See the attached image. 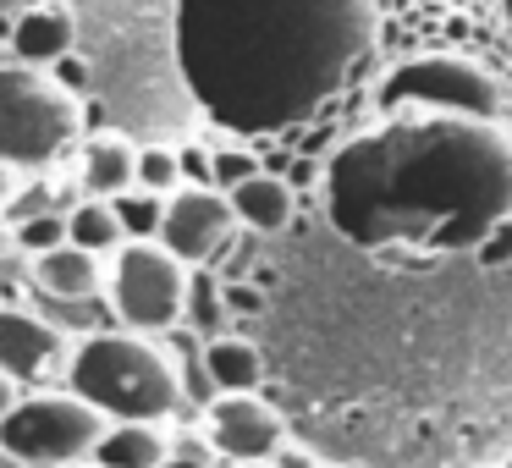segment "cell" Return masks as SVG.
<instances>
[{"label":"cell","instance_id":"1","mask_svg":"<svg viewBox=\"0 0 512 468\" xmlns=\"http://www.w3.org/2000/svg\"><path fill=\"white\" fill-rule=\"evenodd\" d=\"M331 226L358 248H479L512 215V138L501 122L435 105L380 111L325 166Z\"/></svg>","mask_w":512,"mask_h":468},{"label":"cell","instance_id":"2","mask_svg":"<svg viewBox=\"0 0 512 468\" xmlns=\"http://www.w3.org/2000/svg\"><path fill=\"white\" fill-rule=\"evenodd\" d=\"M375 23L380 0H177V67L210 122L281 133L342 94Z\"/></svg>","mask_w":512,"mask_h":468},{"label":"cell","instance_id":"3","mask_svg":"<svg viewBox=\"0 0 512 468\" xmlns=\"http://www.w3.org/2000/svg\"><path fill=\"white\" fill-rule=\"evenodd\" d=\"M67 386L72 397H83L116 424H160L182 408L171 353L155 347L144 331H89L67 364Z\"/></svg>","mask_w":512,"mask_h":468},{"label":"cell","instance_id":"4","mask_svg":"<svg viewBox=\"0 0 512 468\" xmlns=\"http://www.w3.org/2000/svg\"><path fill=\"white\" fill-rule=\"evenodd\" d=\"M83 116L61 78H45V67L0 61V166L39 171L61 160V149L78 138Z\"/></svg>","mask_w":512,"mask_h":468},{"label":"cell","instance_id":"5","mask_svg":"<svg viewBox=\"0 0 512 468\" xmlns=\"http://www.w3.org/2000/svg\"><path fill=\"white\" fill-rule=\"evenodd\" d=\"M105 435V413L83 397H28L12 402L0 419V452L23 468H67L94 452Z\"/></svg>","mask_w":512,"mask_h":468},{"label":"cell","instance_id":"6","mask_svg":"<svg viewBox=\"0 0 512 468\" xmlns=\"http://www.w3.org/2000/svg\"><path fill=\"white\" fill-rule=\"evenodd\" d=\"M182 292H188V265L171 259L166 248L149 243H122L116 248V276H111V309L122 314L127 331L166 336L182 320Z\"/></svg>","mask_w":512,"mask_h":468},{"label":"cell","instance_id":"7","mask_svg":"<svg viewBox=\"0 0 512 468\" xmlns=\"http://www.w3.org/2000/svg\"><path fill=\"white\" fill-rule=\"evenodd\" d=\"M397 105H435V111H463V116L501 122L496 78L485 67H474V61H452V56H419L391 72L380 83V111H397Z\"/></svg>","mask_w":512,"mask_h":468},{"label":"cell","instance_id":"8","mask_svg":"<svg viewBox=\"0 0 512 468\" xmlns=\"http://www.w3.org/2000/svg\"><path fill=\"white\" fill-rule=\"evenodd\" d=\"M237 215L226 204L221 188H171L160 199V248L182 265H210L215 254L226 248Z\"/></svg>","mask_w":512,"mask_h":468},{"label":"cell","instance_id":"9","mask_svg":"<svg viewBox=\"0 0 512 468\" xmlns=\"http://www.w3.org/2000/svg\"><path fill=\"white\" fill-rule=\"evenodd\" d=\"M210 441L226 463H265L281 446V419L270 402L248 397V391H226L210 408Z\"/></svg>","mask_w":512,"mask_h":468},{"label":"cell","instance_id":"10","mask_svg":"<svg viewBox=\"0 0 512 468\" xmlns=\"http://www.w3.org/2000/svg\"><path fill=\"white\" fill-rule=\"evenodd\" d=\"M67 353L61 331L45 320V314L28 309H0V375L12 380H39L56 369V358Z\"/></svg>","mask_w":512,"mask_h":468},{"label":"cell","instance_id":"11","mask_svg":"<svg viewBox=\"0 0 512 468\" xmlns=\"http://www.w3.org/2000/svg\"><path fill=\"white\" fill-rule=\"evenodd\" d=\"M72 45H78V23H72L67 6L45 0V6L12 12V39H6V50H12L23 67H56L61 56H72Z\"/></svg>","mask_w":512,"mask_h":468},{"label":"cell","instance_id":"12","mask_svg":"<svg viewBox=\"0 0 512 468\" xmlns=\"http://www.w3.org/2000/svg\"><path fill=\"white\" fill-rule=\"evenodd\" d=\"M34 287L39 298H89V292H100V254L78 243L45 248V254H34Z\"/></svg>","mask_w":512,"mask_h":468},{"label":"cell","instance_id":"13","mask_svg":"<svg viewBox=\"0 0 512 468\" xmlns=\"http://www.w3.org/2000/svg\"><path fill=\"white\" fill-rule=\"evenodd\" d=\"M226 204H232V215L243 226H254V232H281V226L292 221V188L281 177H270V171H254V177H243L237 188H226Z\"/></svg>","mask_w":512,"mask_h":468},{"label":"cell","instance_id":"14","mask_svg":"<svg viewBox=\"0 0 512 468\" xmlns=\"http://www.w3.org/2000/svg\"><path fill=\"white\" fill-rule=\"evenodd\" d=\"M204 375H210L215 397H226V391H254L259 380H265V364H259V347L243 342V336H210L204 342Z\"/></svg>","mask_w":512,"mask_h":468},{"label":"cell","instance_id":"15","mask_svg":"<svg viewBox=\"0 0 512 468\" xmlns=\"http://www.w3.org/2000/svg\"><path fill=\"white\" fill-rule=\"evenodd\" d=\"M133 155L138 149L127 138H89L83 149V166H78V182L89 199H116V193L133 188Z\"/></svg>","mask_w":512,"mask_h":468},{"label":"cell","instance_id":"16","mask_svg":"<svg viewBox=\"0 0 512 468\" xmlns=\"http://www.w3.org/2000/svg\"><path fill=\"white\" fill-rule=\"evenodd\" d=\"M160 457H166V435L138 419L116 424L94 441V463L100 468H160Z\"/></svg>","mask_w":512,"mask_h":468},{"label":"cell","instance_id":"17","mask_svg":"<svg viewBox=\"0 0 512 468\" xmlns=\"http://www.w3.org/2000/svg\"><path fill=\"white\" fill-rule=\"evenodd\" d=\"M67 243L89 248V254H116L127 237H122V226H116V215H111V199H89V193H83V199L67 210Z\"/></svg>","mask_w":512,"mask_h":468},{"label":"cell","instance_id":"18","mask_svg":"<svg viewBox=\"0 0 512 468\" xmlns=\"http://www.w3.org/2000/svg\"><path fill=\"white\" fill-rule=\"evenodd\" d=\"M171 369H177V397L188 402V408H204V402H215V386H210V375H204V342L199 336H188V331H177L171 325Z\"/></svg>","mask_w":512,"mask_h":468},{"label":"cell","instance_id":"19","mask_svg":"<svg viewBox=\"0 0 512 468\" xmlns=\"http://www.w3.org/2000/svg\"><path fill=\"white\" fill-rule=\"evenodd\" d=\"M182 314H188V325L204 336V342L226 331V298H221V287H215L210 270H193V276H188V292H182Z\"/></svg>","mask_w":512,"mask_h":468},{"label":"cell","instance_id":"20","mask_svg":"<svg viewBox=\"0 0 512 468\" xmlns=\"http://www.w3.org/2000/svg\"><path fill=\"white\" fill-rule=\"evenodd\" d=\"M111 215L122 226L127 243H149L160 232V193H144V188H127L111 199Z\"/></svg>","mask_w":512,"mask_h":468},{"label":"cell","instance_id":"21","mask_svg":"<svg viewBox=\"0 0 512 468\" xmlns=\"http://www.w3.org/2000/svg\"><path fill=\"white\" fill-rule=\"evenodd\" d=\"M133 188H144V193H160V199H166L171 188H182L177 149H160V144L138 149V155H133Z\"/></svg>","mask_w":512,"mask_h":468},{"label":"cell","instance_id":"22","mask_svg":"<svg viewBox=\"0 0 512 468\" xmlns=\"http://www.w3.org/2000/svg\"><path fill=\"white\" fill-rule=\"evenodd\" d=\"M45 320L56 325V331H100L105 320V303L94 298H45Z\"/></svg>","mask_w":512,"mask_h":468},{"label":"cell","instance_id":"23","mask_svg":"<svg viewBox=\"0 0 512 468\" xmlns=\"http://www.w3.org/2000/svg\"><path fill=\"white\" fill-rule=\"evenodd\" d=\"M17 243H23L28 254H45V248L67 243V210H39V215H23V226H17Z\"/></svg>","mask_w":512,"mask_h":468},{"label":"cell","instance_id":"24","mask_svg":"<svg viewBox=\"0 0 512 468\" xmlns=\"http://www.w3.org/2000/svg\"><path fill=\"white\" fill-rule=\"evenodd\" d=\"M259 171V160L248 155L243 144H226V149H210V188H237L243 177H254Z\"/></svg>","mask_w":512,"mask_h":468},{"label":"cell","instance_id":"25","mask_svg":"<svg viewBox=\"0 0 512 468\" xmlns=\"http://www.w3.org/2000/svg\"><path fill=\"white\" fill-rule=\"evenodd\" d=\"M177 171L188 188H210V149H177Z\"/></svg>","mask_w":512,"mask_h":468},{"label":"cell","instance_id":"26","mask_svg":"<svg viewBox=\"0 0 512 468\" xmlns=\"http://www.w3.org/2000/svg\"><path fill=\"white\" fill-rule=\"evenodd\" d=\"M160 468H215V457H210V446H199V441H182L177 452L166 446V457H160Z\"/></svg>","mask_w":512,"mask_h":468},{"label":"cell","instance_id":"27","mask_svg":"<svg viewBox=\"0 0 512 468\" xmlns=\"http://www.w3.org/2000/svg\"><path fill=\"white\" fill-rule=\"evenodd\" d=\"M276 468H320L309 452H292V446H276Z\"/></svg>","mask_w":512,"mask_h":468},{"label":"cell","instance_id":"28","mask_svg":"<svg viewBox=\"0 0 512 468\" xmlns=\"http://www.w3.org/2000/svg\"><path fill=\"white\" fill-rule=\"evenodd\" d=\"M6 204H12V166H0V215H6Z\"/></svg>","mask_w":512,"mask_h":468},{"label":"cell","instance_id":"29","mask_svg":"<svg viewBox=\"0 0 512 468\" xmlns=\"http://www.w3.org/2000/svg\"><path fill=\"white\" fill-rule=\"evenodd\" d=\"M6 408H12V380L0 375V419H6Z\"/></svg>","mask_w":512,"mask_h":468},{"label":"cell","instance_id":"30","mask_svg":"<svg viewBox=\"0 0 512 468\" xmlns=\"http://www.w3.org/2000/svg\"><path fill=\"white\" fill-rule=\"evenodd\" d=\"M6 39H12V17L0 12V50H6Z\"/></svg>","mask_w":512,"mask_h":468},{"label":"cell","instance_id":"31","mask_svg":"<svg viewBox=\"0 0 512 468\" xmlns=\"http://www.w3.org/2000/svg\"><path fill=\"white\" fill-rule=\"evenodd\" d=\"M23 6H28V0H0V12H6V17H12V12H23Z\"/></svg>","mask_w":512,"mask_h":468},{"label":"cell","instance_id":"32","mask_svg":"<svg viewBox=\"0 0 512 468\" xmlns=\"http://www.w3.org/2000/svg\"><path fill=\"white\" fill-rule=\"evenodd\" d=\"M0 468H23V463H17V457H6V452H0Z\"/></svg>","mask_w":512,"mask_h":468},{"label":"cell","instance_id":"33","mask_svg":"<svg viewBox=\"0 0 512 468\" xmlns=\"http://www.w3.org/2000/svg\"><path fill=\"white\" fill-rule=\"evenodd\" d=\"M232 468H265V463H232Z\"/></svg>","mask_w":512,"mask_h":468},{"label":"cell","instance_id":"34","mask_svg":"<svg viewBox=\"0 0 512 468\" xmlns=\"http://www.w3.org/2000/svg\"><path fill=\"white\" fill-rule=\"evenodd\" d=\"M507 28H512V0H507Z\"/></svg>","mask_w":512,"mask_h":468},{"label":"cell","instance_id":"35","mask_svg":"<svg viewBox=\"0 0 512 468\" xmlns=\"http://www.w3.org/2000/svg\"><path fill=\"white\" fill-rule=\"evenodd\" d=\"M501 468H512V457H507V463H501Z\"/></svg>","mask_w":512,"mask_h":468}]
</instances>
